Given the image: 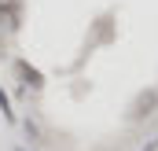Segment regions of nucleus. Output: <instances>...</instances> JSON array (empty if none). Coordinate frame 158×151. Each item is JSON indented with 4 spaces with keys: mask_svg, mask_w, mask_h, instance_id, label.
Wrapping results in <instances>:
<instances>
[{
    "mask_svg": "<svg viewBox=\"0 0 158 151\" xmlns=\"http://www.w3.org/2000/svg\"><path fill=\"white\" fill-rule=\"evenodd\" d=\"M0 22H4V30H19V22H22V0H0Z\"/></svg>",
    "mask_w": 158,
    "mask_h": 151,
    "instance_id": "nucleus-1",
    "label": "nucleus"
},
{
    "mask_svg": "<svg viewBox=\"0 0 158 151\" xmlns=\"http://www.w3.org/2000/svg\"><path fill=\"white\" fill-rule=\"evenodd\" d=\"M19 74L26 77V81H30L33 88H40V74H37V70H33V67H26V63H19Z\"/></svg>",
    "mask_w": 158,
    "mask_h": 151,
    "instance_id": "nucleus-2",
    "label": "nucleus"
},
{
    "mask_svg": "<svg viewBox=\"0 0 158 151\" xmlns=\"http://www.w3.org/2000/svg\"><path fill=\"white\" fill-rule=\"evenodd\" d=\"M0 111H4V118L7 122H15V111H11V103H7V92L0 88Z\"/></svg>",
    "mask_w": 158,
    "mask_h": 151,
    "instance_id": "nucleus-3",
    "label": "nucleus"
}]
</instances>
